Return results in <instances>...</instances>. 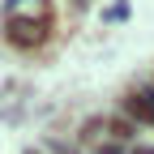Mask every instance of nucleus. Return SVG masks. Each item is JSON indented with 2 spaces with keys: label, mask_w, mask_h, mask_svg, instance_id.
Here are the masks:
<instances>
[{
  "label": "nucleus",
  "mask_w": 154,
  "mask_h": 154,
  "mask_svg": "<svg viewBox=\"0 0 154 154\" xmlns=\"http://www.w3.org/2000/svg\"><path fill=\"white\" fill-rule=\"evenodd\" d=\"M124 111L133 116V120L150 124V120H154V94H150V90H133V94H124Z\"/></svg>",
  "instance_id": "f257e3e1"
},
{
  "label": "nucleus",
  "mask_w": 154,
  "mask_h": 154,
  "mask_svg": "<svg viewBox=\"0 0 154 154\" xmlns=\"http://www.w3.org/2000/svg\"><path fill=\"white\" fill-rule=\"evenodd\" d=\"M43 34H47V26L43 22H9V38H13V43L17 47H34V43H43Z\"/></svg>",
  "instance_id": "f03ea898"
}]
</instances>
